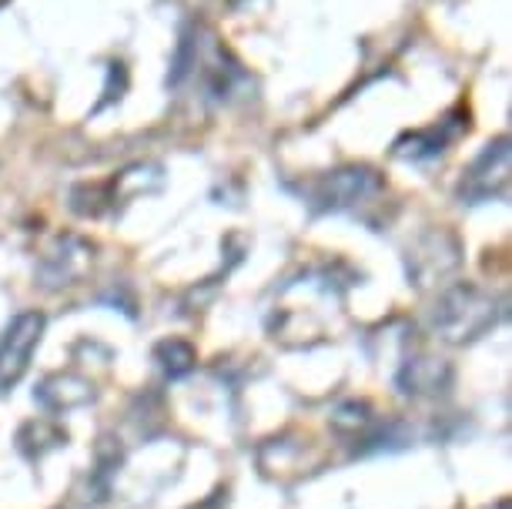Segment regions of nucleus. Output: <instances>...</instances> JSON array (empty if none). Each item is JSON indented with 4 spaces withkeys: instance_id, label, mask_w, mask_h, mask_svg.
I'll list each match as a JSON object with an SVG mask.
<instances>
[{
    "instance_id": "obj_2",
    "label": "nucleus",
    "mask_w": 512,
    "mask_h": 509,
    "mask_svg": "<svg viewBox=\"0 0 512 509\" xmlns=\"http://www.w3.org/2000/svg\"><path fill=\"white\" fill-rule=\"evenodd\" d=\"M509 138L486 144V151L472 161L462 175L459 198L469 205H486V201H502L509 195Z\"/></svg>"
},
{
    "instance_id": "obj_5",
    "label": "nucleus",
    "mask_w": 512,
    "mask_h": 509,
    "mask_svg": "<svg viewBox=\"0 0 512 509\" xmlns=\"http://www.w3.org/2000/svg\"><path fill=\"white\" fill-rule=\"evenodd\" d=\"M154 355H158L161 369L168 372L171 379L188 376V372L195 369V349H191L188 342H181V339H168V342H161L158 349H154Z\"/></svg>"
},
{
    "instance_id": "obj_3",
    "label": "nucleus",
    "mask_w": 512,
    "mask_h": 509,
    "mask_svg": "<svg viewBox=\"0 0 512 509\" xmlns=\"http://www.w3.org/2000/svg\"><path fill=\"white\" fill-rule=\"evenodd\" d=\"M44 335V315L41 312H21L0 335V392L14 389L24 379L31 355Z\"/></svg>"
},
{
    "instance_id": "obj_4",
    "label": "nucleus",
    "mask_w": 512,
    "mask_h": 509,
    "mask_svg": "<svg viewBox=\"0 0 512 509\" xmlns=\"http://www.w3.org/2000/svg\"><path fill=\"white\" fill-rule=\"evenodd\" d=\"M382 188V178L375 175L372 168H338L328 171V175L315 185V201L322 211H342L352 208L359 201L372 198L375 191Z\"/></svg>"
},
{
    "instance_id": "obj_1",
    "label": "nucleus",
    "mask_w": 512,
    "mask_h": 509,
    "mask_svg": "<svg viewBox=\"0 0 512 509\" xmlns=\"http://www.w3.org/2000/svg\"><path fill=\"white\" fill-rule=\"evenodd\" d=\"M432 325L449 342H472L496 325V302L472 285H456L439 299Z\"/></svg>"
}]
</instances>
